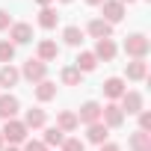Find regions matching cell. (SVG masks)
<instances>
[{
    "instance_id": "obj_8",
    "label": "cell",
    "mask_w": 151,
    "mask_h": 151,
    "mask_svg": "<svg viewBox=\"0 0 151 151\" xmlns=\"http://www.w3.org/2000/svg\"><path fill=\"white\" fill-rule=\"evenodd\" d=\"M101 107H104L101 101H83L80 110H77V122L86 124V127L95 124V122H101Z\"/></svg>"
},
{
    "instance_id": "obj_27",
    "label": "cell",
    "mask_w": 151,
    "mask_h": 151,
    "mask_svg": "<svg viewBox=\"0 0 151 151\" xmlns=\"http://www.w3.org/2000/svg\"><path fill=\"white\" fill-rule=\"evenodd\" d=\"M59 151H86V142L80 136H65L62 145H59Z\"/></svg>"
},
{
    "instance_id": "obj_12",
    "label": "cell",
    "mask_w": 151,
    "mask_h": 151,
    "mask_svg": "<svg viewBox=\"0 0 151 151\" xmlns=\"http://www.w3.org/2000/svg\"><path fill=\"white\" fill-rule=\"evenodd\" d=\"M101 89H104V98H107V101H119V98L127 92V80H124V77H107Z\"/></svg>"
},
{
    "instance_id": "obj_15",
    "label": "cell",
    "mask_w": 151,
    "mask_h": 151,
    "mask_svg": "<svg viewBox=\"0 0 151 151\" xmlns=\"http://www.w3.org/2000/svg\"><path fill=\"white\" fill-rule=\"evenodd\" d=\"M56 127H59L65 136H68V133H74V130L80 127L77 113H74V110H59V113H56Z\"/></svg>"
},
{
    "instance_id": "obj_14",
    "label": "cell",
    "mask_w": 151,
    "mask_h": 151,
    "mask_svg": "<svg viewBox=\"0 0 151 151\" xmlns=\"http://www.w3.org/2000/svg\"><path fill=\"white\" fill-rule=\"evenodd\" d=\"M83 33H86V36H92L95 42H98V39H113V27H110L104 18H92V21L86 24V30H83Z\"/></svg>"
},
{
    "instance_id": "obj_24",
    "label": "cell",
    "mask_w": 151,
    "mask_h": 151,
    "mask_svg": "<svg viewBox=\"0 0 151 151\" xmlns=\"http://www.w3.org/2000/svg\"><path fill=\"white\" fill-rule=\"evenodd\" d=\"M59 83H62V86H80V83H83V74L74 68V65H62V71H59Z\"/></svg>"
},
{
    "instance_id": "obj_16",
    "label": "cell",
    "mask_w": 151,
    "mask_h": 151,
    "mask_svg": "<svg viewBox=\"0 0 151 151\" xmlns=\"http://www.w3.org/2000/svg\"><path fill=\"white\" fill-rule=\"evenodd\" d=\"M24 124H27V130H39V127H45L47 124V113L42 110V107H30L27 113H24V119H21Z\"/></svg>"
},
{
    "instance_id": "obj_25",
    "label": "cell",
    "mask_w": 151,
    "mask_h": 151,
    "mask_svg": "<svg viewBox=\"0 0 151 151\" xmlns=\"http://www.w3.org/2000/svg\"><path fill=\"white\" fill-rule=\"evenodd\" d=\"M62 139H65V133L53 124V127H45V136H42V142L47 145V148H59L62 145Z\"/></svg>"
},
{
    "instance_id": "obj_3",
    "label": "cell",
    "mask_w": 151,
    "mask_h": 151,
    "mask_svg": "<svg viewBox=\"0 0 151 151\" xmlns=\"http://www.w3.org/2000/svg\"><path fill=\"white\" fill-rule=\"evenodd\" d=\"M18 71H21V80H30L33 86L42 83V80H47V65H45L42 59H36V56H30Z\"/></svg>"
},
{
    "instance_id": "obj_4",
    "label": "cell",
    "mask_w": 151,
    "mask_h": 151,
    "mask_svg": "<svg viewBox=\"0 0 151 151\" xmlns=\"http://www.w3.org/2000/svg\"><path fill=\"white\" fill-rule=\"evenodd\" d=\"M116 104L122 107V113H124V116H136V113H142V110H145V98H142V92H136V89H127Z\"/></svg>"
},
{
    "instance_id": "obj_19",
    "label": "cell",
    "mask_w": 151,
    "mask_h": 151,
    "mask_svg": "<svg viewBox=\"0 0 151 151\" xmlns=\"http://www.w3.org/2000/svg\"><path fill=\"white\" fill-rule=\"evenodd\" d=\"M148 77V62L145 59H130L127 65H124V80H145Z\"/></svg>"
},
{
    "instance_id": "obj_37",
    "label": "cell",
    "mask_w": 151,
    "mask_h": 151,
    "mask_svg": "<svg viewBox=\"0 0 151 151\" xmlns=\"http://www.w3.org/2000/svg\"><path fill=\"white\" fill-rule=\"evenodd\" d=\"M56 3H74V0H56Z\"/></svg>"
},
{
    "instance_id": "obj_18",
    "label": "cell",
    "mask_w": 151,
    "mask_h": 151,
    "mask_svg": "<svg viewBox=\"0 0 151 151\" xmlns=\"http://www.w3.org/2000/svg\"><path fill=\"white\" fill-rule=\"evenodd\" d=\"M83 39H86V33L77 27V24H68V27H62V45H68V47H83Z\"/></svg>"
},
{
    "instance_id": "obj_13",
    "label": "cell",
    "mask_w": 151,
    "mask_h": 151,
    "mask_svg": "<svg viewBox=\"0 0 151 151\" xmlns=\"http://www.w3.org/2000/svg\"><path fill=\"white\" fill-rule=\"evenodd\" d=\"M21 83V71L9 62V65H0V92H9Z\"/></svg>"
},
{
    "instance_id": "obj_23",
    "label": "cell",
    "mask_w": 151,
    "mask_h": 151,
    "mask_svg": "<svg viewBox=\"0 0 151 151\" xmlns=\"http://www.w3.org/2000/svg\"><path fill=\"white\" fill-rule=\"evenodd\" d=\"M56 24H59V12H56L53 6L39 9V27H42V30H56Z\"/></svg>"
},
{
    "instance_id": "obj_10",
    "label": "cell",
    "mask_w": 151,
    "mask_h": 151,
    "mask_svg": "<svg viewBox=\"0 0 151 151\" xmlns=\"http://www.w3.org/2000/svg\"><path fill=\"white\" fill-rule=\"evenodd\" d=\"M36 59H42L45 65H47V62H56V59H59V45H56L53 39H42V42L36 45Z\"/></svg>"
},
{
    "instance_id": "obj_26",
    "label": "cell",
    "mask_w": 151,
    "mask_h": 151,
    "mask_svg": "<svg viewBox=\"0 0 151 151\" xmlns=\"http://www.w3.org/2000/svg\"><path fill=\"white\" fill-rule=\"evenodd\" d=\"M15 59V45L9 39H0V65H9Z\"/></svg>"
},
{
    "instance_id": "obj_6",
    "label": "cell",
    "mask_w": 151,
    "mask_h": 151,
    "mask_svg": "<svg viewBox=\"0 0 151 151\" xmlns=\"http://www.w3.org/2000/svg\"><path fill=\"white\" fill-rule=\"evenodd\" d=\"M98 9H101V15H98V18H104L110 27H116L119 21H124V6L119 3V0H104Z\"/></svg>"
},
{
    "instance_id": "obj_5",
    "label": "cell",
    "mask_w": 151,
    "mask_h": 151,
    "mask_svg": "<svg viewBox=\"0 0 151 151\" xmlns=\"http://www.w3.org/2000/svg\"><path fill=\"white\" fill-rule=\"evenodd\" d=\"M124 119H127V116L122 113V107H119L116 101H110V104H104V107H101V122H104L110 130L122 127V124H124Z\"/></svg>"
},
{
    "instance_id": "obj_7",
    "label": "cell",
    "mask_w": 151,
    "mask_h": 151,
    "mask_svg": "<svg viewBox=\"0 0 151 151\" xmlns=\"http://www.w3.org/2000/svg\"><path fill=\"white\" fill-rule=\"evenodd\" d=\"M9 33V42L18 47V45H30L33 42V27L27 24V21H12V27L6 30Z\"/></svg>"
},
{
    "instance_id": "obj_29",
    "label": "cell",
    "mask_w": 151,
    "mask_h": 151,
    "mask_svg": "<svg viewBox=\"0 0 151 151\" xmlns=\"http://www.w3.org/2000/svg\"><path fill=\"white\" fill-rule=\"evenodd\" d=\"M21 151H47V145H45V142H42V139H27V142H24V148H21Z\"/></svg>"
},
{
    "instance_id": "obj_2",
    "label": "cell",
    "mask_w": 151,
    "mask_h": 151,
    "mask_svg": "<svg viewBox=\"0 0 151 151\" xmlns=\"http://www.w3.org/2000/svg\"><path fill=\"white\" fill-rule=\"evenodd\" d=\"M124 53H127L130 59H145V56L151 53V39H148L145 33H130V36L124 39Z\"/></svg>"
},
{
    "instance_id": "obj_33",
    "label": "cell",
    "mask_w": 151,
    "mask_h": 151,
    "mask_svg": "<svg viewBox=\"0 0 151 151\" xmlns=\"http://www.w3.org/2000/svg\"><path fill=\"white\" fill-rule=\"evenodd\" d=\"M104 0H86V6H101Z\"/></svg>"
},
{
    "instance_id": "obj_34",
    "label": "cell",
    "mask_w": 151,
    "mask_h": 151,
    "mask_svg": "<svg viewBox=\"0 0 151 151\" xmlns=\"http://www.w3.org/2000/svg\"><path fill=\"white\" fill-rule=\"evenodd\" d=\"M3 151H21V148H18V145H9V148H3Z\"/></svg>"
},
{
    "instance_id": "obj_11",
    "label": "cell",
    "mask_w": 151,
    "mask_h": 151,
    "mask_svg": "<svg viewBox=\"0 0 151 151\" xmlns=\"http://www.w3.org/2000/svg\"><path fill=\"white\" fill-rule=\"evenodd\" d=\"M92 53H95V59H98V62H113V59H116V53H119V45H116L113 39H98Z\"/></svg>"
},
{
    "instance_id": "obj_1",
    "label": "cell",
    "mask_w": 151,
    "mask_h": 151,
    "mask_svg": "<svg viewBox=\"0 0 151 151\" xmlns=\"http://www.w3.org/2000/svg\"><path fill=\"white\" fill-rule=\"evenodd\" d=\"M0 133H3V142H9V145H24V142L30 139V130H27V124H24L21 119H9V122H3Z\"/></svg>"
},
{
    "instance_id": "obj_20",
    "label": "cell",
    "mask_w": 151,
    "mask_h": 151,
    "mask_svg": "<svg viewBox=\"0 0 151 151\" xmlns=\"http://www.w3.org/2000/svg\"><path fill=\"white\" fill-rule=\"evenodd\" d=\"M56 89H59V86H56L53 80H42V83H36V86H33V95H36V101H39V104H47V101H53V98H56Z\"/></svg>"
},
{
    "instance_id": "obj_36",
    "label": "cell",
    "mask_w": 151,
    "mask_h": 151,
    "mask_svg": "<svg viewBox=\"0 0 151 151\" xmlns=\"http://www.w3.org/2000/svg\"><path fill=\"white\" fill-rule=\"evenodd\" d=\"M119 3H122V6H127V3H136V0H119Z\"/></svg>"
},
{
    "instance_id": "obj_28",
    "label": "cell",
    "mask_w": 151,
    "mask_h": 151,
    "mask_svg": "<svg viewBox=\"0 0 151 151\" xmlns=\"http://www.w3.org/2000/svg\"><path fill=\"white\" fill-rule=\"evenodd\" d=\"M136 119H139V127H136V130L151 133V113H148V110H142V113H136Z\"/></svg>"
},
{
    "instance_id": "obj_17",
    "label": "cell",
    "mask_w": 151,
    "mask_h": 151,
    "mask_svg": "<svg viewBox=\"0 0 151 151\" xmlns=\"http://www.w3.org/2000/svg\"><path fill=\"white\" fill-rule=\"evenodd\" d=\"M86 142H92V145H104V142H110V127H107L104 122L89 124V127H86Z\"/></svg>"
},
{
    "instance_id": "obj_9",
    "label": "cell",
    "mask_w": 151,
    "mask_h": 151,
    "mask_svg": "<svg viewBox=\"0 0 151 151\" xmlns=\"http://www.w3.org/2000/svg\"><path fill=\"white\" fill-rule=\"evenodd\" d=\"M18 113H21V101L12 92H0V122L18 119Z\"/></svg>"
},
{
    "instance_id": "obj_35",
    "label": "cell",
    "mask_w": 151,
    "mask_h": 151,
    "mask_svg": "<svg viewBox=\"0 0 151 151\" xmlns=\"http://www.w3.org/2000/svg\"><path fill=\"white\" fill-rule=\"evenodd\" d=\"M6 148V142H3V133H0V151H3Z\"/></svg>"
},
{
    "instance_id": "obj_31",
    "label": "cell",
    "mask_w": 151,
    "mask_h": 151,
    "mask_svg": "<svg viewBox=\"0 0 151 151\" xmlns=\"http://www.w3.org/2000/svg\"><path fill=\"white\" fill-rule=\"evenodd\" d=\"M98 151H122V145H116V142H104V145H98Z\"/></svg>"
},
{
    "instance_id": "obj_22",
    "label": "cell",
    "mask_w": 151,
    "mask_h": 151,
    "mask_svg": "<svg viewBox=\"0 0 151 151\" xmlns=\"http://www.w3.org/2000/svg\"><path fill=\"white\" fill-rule=\"evenodd\" d=\"M127 148H130V151H151V133L133 130V133L127 136Z\"/></svg>"
},
{
    "instance_id": "obj_32",
    "label": "cell",
    "mask_w": 151,
    "mask_h": 151,
    "mask_svg": "<svg viewBox=\"0 0 151 151\" xmlns=\"http://www.w3.org/2000/svg\"><path fill=\"white\" fill-rule=\"evenodd\" d=\"M36 3H39V6L45 9V6H53V3H56V0H36Z\"/></svg>"
},
{
    "instance_id": "obj_21",
    "label": "cell",
    "mask_w": 151,
    "mask_h": 151,
    "mask_svg": "<svg viewBox=\"0 0 151 151\" xmlns=\"http://www.w3.org/2000/svg\"><path fill=\"white\" fill-rule=\"evenodd\" d=\"M71 65L77 68L80 74H89V71H95V68H98V59H95V53H92V50H80V53H77V59H74Z\"/></svg>"
},
{
    "instance_id": "obj_30",
    "label": "cell",
    "mask_w": 151,
    "mask_h": 151,
    "mask_svg": "<svg viewBox=\"0 0 151 151\" xmlns=\"http://www.w3.org/2000/svg\"><path fill=\"white\" fill-rule=\"evenodd\" d=\"M9 27H12V15H9L6 9H0V33H6Z\"/></svg>"
}]
</instances>
